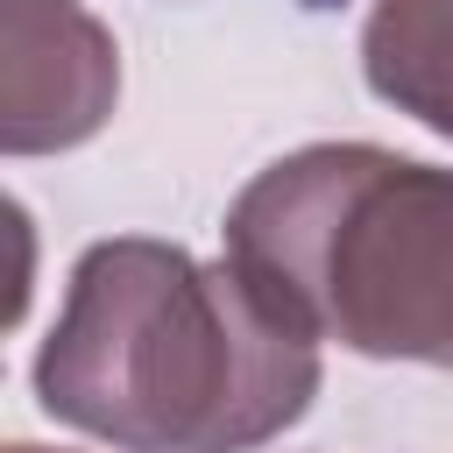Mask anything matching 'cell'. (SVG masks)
<instances>
[{
    "instance_id": "cell-1",
    "label": "cell",
    "mask_w": 453,
    "mask_h": 453,
    "mask_svg": "<svg viewBox=\"0 0 453 453\" xmlns=\"http://www.w3.org/2000/svg\"><path fill=\"white\" fill-rule=\"evenodd\" d=\"M35 396L113 453H255L311 411L319 340L234 262L113 234L64 283Z\"/></svg>"
},
{
    "instance_id": "cell-2",
    "label": "cell",
    "mask_w": 453,
    "mask_h": 453,
    "mask_svg": "<svg viewBox=\"0 0 453 453\" xmlns=\"http://www.w3.org/2000/svg\"><path fill=\"white\" fill-rule=\"evenodd\" d=\"M226 262L311 340L453 368V170L382 142L276 156L226 205Z\"/></svg>"
},
{
    "instance_id": "cell-3",
    "label": "cell",
    "mask_w": 453,
    "mask_h": 453,
    "mask_svg": "<svg viewBox=\"0 0 453 453\" xmlns=\"http://www.w3.org/2000/svg\"><path fill=\"white\" fill-rule=\"evenodd\" d=\"M0 142L7 156H57L92 142L120 99L113 28L78 0H0Z\"/></svg>"
},
{
    "instance_id": "cell-4",
    "label": "cell",
    "mask_w": 453,
    "mask_h": 453,
    "mask_svg": "<svg viewBox=\"0 0 453 453\" xmlns=\"http://www.w3.org/2000/svg\"><path fill=\"white\" fill-rule=\"evenodd\" d=\"M361 78L375 99L453 142V0H375L361 21Z\"/></svg>"
},
{
    "instance_id": "cell-5",
    "label": "cell",
    "mask_w": 453,
    "mask_h": 453,
    "mask_svg": "<svg viewBox=\"0 0 453 453\" xmlns=\"http://www.w3.org/2000/svg\"><path fill=\"white\" fill-rule=\"evenodd\" d=\"M7 453H64V446H35V439H14Z\"/></svg>"
}]
</instances>
